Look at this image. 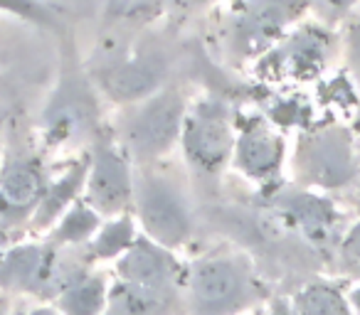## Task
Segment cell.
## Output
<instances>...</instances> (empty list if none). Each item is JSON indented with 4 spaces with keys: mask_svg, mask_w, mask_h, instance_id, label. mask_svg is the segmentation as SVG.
<instances>
[{
    "mask_svg": "<svg viewBox=\"0 0 360 315\" xmlns=\"http://www.w3.org/2000/svg\"><path fill=\"white\" fill-rule=\"evenodd\" d=\"M355 133H358V143H360V123H358V128H355Z\"/></svg>",
    "mask_w": 360,
    "mask_h": 315,
    "instance_id": "4dcf8cb0",
    "label": "cell"
},
{
    "mask_svg": "<svg viewBox=\"0 0 360 315\" xmlns=\"http://www.w3.org/2000/svg\"><path fill=\"white\" fill-rule=\"evenodd\" d=\"M180 298L188 315H247L271 295L247 254L210 251L186 264Z\"/></svg>",
    "mask_w": 360,
    "mask_h": 315,
    "instance_id": "6da1fadb",
    "label": "cell"
},
{
    "mask_svg": "<svg viewBox=\"0 0 360 315\" xmlns=\"http://www.w3.org/2000/svg\"><path fill=\"white\" fill-rule=\"evenodd\" d=\"M343 65L350 84L360 94V20L350 22L343 35Z\"/></svg>",
    "mask_w": 360,
    "mask_h": 315,
    "instance_id": "603a6c76",
    "label": "cell"
},
{
    "mask_svg": "<svg viewBox=\"0 0 360 315\" xmlns=\"http://www.w3.org/2000/svg\"><path fill=\"white\" fill-rule=\"evenodd\" d=\"M188 104L191 99L186 91L175 84H165L148 99L119 109V121L111 130L139 168L158 166L178 153Z\"/></svg>",
    "mask_w": 360,
    "mask_h": 315,
    "instance_id": "5b68a950",
    "label": "cell"
},
{
    "mask_svg": "<svg viewBox=\"0 0 360 315\" xmlns=\"http://www.w3.org/2000/svg\"><path fill=\"white\" fill-rule=\"evenodd\" d=\"M101 94L91 76L65 72L50 91L37 121L40 143L50 153L86 148L106 128L101 121Z\"/></svg>",
    "mask_w": 360,
    "mask_h": 315,
    "instance_id": "52a82bcc",
    "label": "cell"
},
{
    "mask_svg": "<svg viewBox=\"0 0 360 315\" xmlns=\"http://www.w3.org/2000/svg\"><path fill=\"white\" fill-rule=\"evenodd\" d=\"M264 315H299L291 303V298L286 295H271L264 303Z\"/></svg>",
    "mask_w": 360,
    "mask_h": 315,
    "instance_id": "d4e9b609",
    "label": "cell"
},
{
    "mask_svg": "<svg viewBox=\"0 0 360 315\" xmlns=\"http://www.w3.org/2000/svg\"><path fill=\"white\" fill-rule=\"evenodd\" d=\"M170 67L163 52L158 50H129L119 57L106 60L91 74V81L99 89L101 99L124 109L150 94L160 91L168 79Z\"/></svg>",
    "mask_w": 360,
    "mask_h": 315,
    "instance_id": "7c38bea8",
    "label": "cell"
},
{
    "mask_svg": "<svg viewBox=\"0 0 360 315\" xmlns=\"http://www.w3.org/2000/svg\"><path fill=\"white\" fill-rule=\"evenodd\" d=\"M101 222H104V217L84 197H79L62 212V217L45 232V236L52 244L62 246V249H77V246L84 249L91 236L96 234V229L101 227Z\"/></svg>",
    "mask_w": 360,
    "mask_h": 315,
    "instance_id": "d6986e66",
    "label": "cell"
},
{
    "mask_svg": "<svg viewBox=\"0 0 360 315\" xmlns=\"http://www.w3.org/2000/svg\"><path fill=\"white\" fill-rule=\"evenodd\" d=\"M0 13L20 18L32 25L57 27V15L45 0H0Z\"/></svg>",
    "mask_w": 360,
    "mask_h": 315,
    "instance_id": "7402d4cb",
    "label": "cell"
},
{
    "mask_svg": "<svg viewBox=\"0 0 360 315\" xmlns=\"http://www.w3.org/2000/svg\"><path fill=\"white\" fill-rule=\"evenodd\" d=\"M116 283L143 293L163 295V298H180L186 264L180 261L178 251L155 244L153 239L141 234L129 251L114 261Z\"/></svg>",
    "mask_w": 360,
    "mask_h": 315,
    "instance_id": "4fadbf2b",
    "label": "cell"
},
{
    "mask_svg": "<svg viewBox=\"0 0 360 315\" xmlns=\"http://www.w3.org/2000/svg\"><path fill=\"white\" fill-rule=\"evenodd\" d=\"M335 266L345 279L360 283V220L343 229L338 244H335Z\"/></svg>",
    "mask_w": 360,
    "mask_h": 315,
    "instance_id": "44dd1931",
    "label": "cell"
},
{
    "mask_svg": "<svg viewBox=\"0 0 360 315\" xmlns=\"http://www.w3.org/2000/svg\"><path fill=\"white\" fill-rule=\"evenodd\" d=\"M141 236L139 222L134 212H124L116 217H104L96 234L84 246L86 264H114L126 251L134 246V241Z\"/></svg>",
    "mask_w": 360,
    "mask_h": 315,
    "instance_id": "ac0fdd59",
    "label": "cell"
},
{
    "mask_svg": "<svg viewBox=\"0 0 360 315\" xmlns=\"http://www.w3.org/2000/svg\"><path fill=\"white\" fill-rule=\"evenodd\" d=\"M62 246L52 244L47 236L27 239L0 251V290L8 295L30 298H55L67 279L77 269L65 264Z\"/></svg>",
    "mask_w": 360,
    "mask_h": 315,
    "instance_id": "9c48e42d",
    "label": "cell"
},
{
    "mask_svg": "<svg viewBox=\"0 0 360 315\" xmlns=\"http://www.w3.org/2000/svg\"><path fill=\"white\" fill-rule=\"evenodd\" d=\"M345 295H348V303H350V308H353V315H360V283L350 286V288L345 290Z\"/></svg>",
    "mask_w": 360,
    "mask_h": 315,
    "instance_id": "4316f807",
    "label": "cell"
},
{
    "mask_svg": "<svg viewBox=\"0 0 360 315\" xmlns=\"http://www.w3.org/2000/svg\"><path fill=\"white\" fill-rule=\"evenodd\" d=\"M289 182L306 190L338 195L360 185V143L353 126L321 121L301 128L289 143Z\"/></svg>",
    "mask_w": 360,
    "mask_h": 315,
    "instance_id": "7a4b0ae2",
    "label": "cell"
},
{
    "mask_svg": "<svg viewBox=\"0 0 360 315\" xmlns=\"http://www.w3.org/2000/svg\"><path fill=\"white\" fill-rule=\"evenodd\" d=\"M311 11L309 0H227L217 45L227 65H257Z\"/></svg>",
    "mask_w": 360,
    "mask_h": 315,
    "instance_id": "3957f363",
    "label": "cell"
},
{
    "mask_svg": "<svg viewBox=\"0 0 360 315\" xmlns=\"http://www.w3.org/2000/svg\"><path fill=\"white\" fill-rule=\"evenodd\" d=\"M0 315H11V295L0 290Z\"/></svg>",
    "mask_w": 360,
    "mask_h": 315,
    "instance_id": "83f0119b",
    "label": "cell"
},
{
    "mask_svg": "<svg viewBox=\"0 0 360 315\" xmlns=\"http://www.w3.org/2000/svg\"><path fill=\"white\" fill-rule=\"evenodd\" d=\"M136 192V163L106 126L86 150V177L82 197L101 217L131 212Z\"/></svg>",
    "mask_w": 360,
    "mask_h": 315,
    "instance_id": "ba28073f",
    "label": "cell"
},
{
    "mask_svg": "<svg viewBox=\"0 0 360 315\" xmlns=\"http://www.w3.org/2000/svg\"><path fill=\"white\" fill-rule=\"evenodd\" d=\"M309 3L311 8H319L321 15L328 20H340L358 6V0H309Z\"/></svg>",
    "mask_w": 360,
    "mask_h": 315,
    "instance_id": "cb8c5ba5",
    "label": "cell"
},
{
    "mask_svg": "<svg viewBox=\"0 0 360 315\" xmlns=\"http://www.w3.org/2000/svg\"><path fill=\"white\" fill-rule=\"evenodd\" d=\"M289 163V140L271 119L259 114L237 116V138L232 168L257 190L281 185Z\"/></svg>",
    "mask_w": 360,
    "mask_h": 315,
    "instance_id": "30bf717a",
    "label": "cell"
},
{
    "mask_svg": "<svg viewBox=\"0 0 360 315\" xmlns=\"http://www.w3.org/2000/svg\"><path fill=\"white\" fill-rule=\"evenodd\" d=\"M143 236L170 251L186 249L198 234L195 200L188 180L158 166H136V192L131 205Z\"/></svg>",
    "mask_w": 360,
    "mask_h": 315,
    "instance_id": "277c9868",
    "label": "cell"
},
{
    "mask_svg": "<svg viewBox=\"0 0 360 315\" xmlns=\"http://www.w3.org/2000/svg\"><path fill=\"white\" fill-rule=\"evenodd\" d=\"M247 315H264V305H262V308H257V310H252V313H247Z\"/></svg>",
    "mask_w": 360,
    "mask_h": 315,
    "instance_id": "f1b7e54d",
    "label": "cell"
},
{
    "mask_svg": "<svg viewBox=\"0 0 360 315\" xmlns=\"http://www.w3.org/2000/svg\"><path fill=\"white\" fill-rule=\"evenodd\" d=\"M84 177H86V155L75 158L62 173H55V175L50 173V180H47L45 192H42L40 205H37V210L30 217L32 229L45 234L60 220L62 212L82 197Z\"/></svg>",
    "mask_w": 360,
    "mask_h": 315,
    "instance_id": "e0dca14e",
    "label": "cell"
},
{
    "mask_svg": "<svg viewBox=\"0 0 360 315\" xmlns=\"http://www.w3.org/2000/svg\"><path fill=\"white\" fill-rule=\"evenodd\" d=\"M330 50H333V37L323 27L299 25L257 62V69H262L274 81H306L321 74L330 57Z\"/></svg>",
    "mask_w": 360,
    "mask_h": 315,
    "instance_id": "5bb4252c",
    "label": "cell"
},
{
    "mask_svg": "<svg viewBox=\"0 0 360 315\" xmlns=\"http://www.w3.org/2000/svg\"><path fill=\"white\" fill-rule=\"evenodd\" d=\"M20 315H62V313L55 308V303H42V305H32V308H27Z\"/></svg>",
    "mask_w": 360,
    "mask_h": 315,
    "instance_id": "484cf974",
    "label": "cell"
},
{
    "mask_svg": "<svg viewBox=\"0 0 360 315\" xmlns=\"http://www.w3.org/2000/svg\"><path fill=\"white\" fill-rule=\"evenodd\" d=\"M111 300V281L91 269H77L50 300L62 315H106Z\"/></svg>",
    "mask_w": 360,
    "mask_h": 315,
    "instance_id": "2e32d148",
    "label": "cell"
},
{
    "mask_svg": "<svg viewBox=\"0 0 360 315\" xmlns=\"http://www.w3.org/2000/svg\"><path fill=\"white\" fill-rule=\"evenodd\" d=\"M269 210L294 229L304 241L314 244L316 249H330L338 244L340 234V207L333 195L306 190L294 182H281L264 192Z\"/></svg>",
    "mask_w": 360,
    "mask_h": 315,
    "instance_id": "8fae6325",
    "label": "cell"
},
{
    "mask_svg": "<svg viewBox=\"0 0 360 315\" xmlns=\"http://www.w3.org/2000/svg\"><path fill=\"white\" fill-rule=\"evenodd\" d=\"M50 173L42 158L27 148H13L0 166V212L30 222L42 200Z\"/></svg>",
    "mask_w": 360,
    "mask_h": 315,
    "instance_id": "9a60e30c",
    "label": "cell"
},
{
    "mask_svg": "<svg viewBox=\"0 0 360 315\" xmlns=\"http://www.w3.org/2000/svg\"><path fill=\"white\" fill-rule=\"evenodd\" d=\"M235 138L237 111L230 101L215 94L191 99L178 145L188 175L202 187H215L232 168Z\"/></svg>",
    "mask_w": 360,
    "mask_h": 315,
    "instance_id": "8992f818",
    "label": "cell"
},
{
    "mask_svg": "<svg viewBox=\"0 0 360 315\" xmlns=\"http://www.w3.org/2000/svg\"><path fill=\"white\" fill-rule=\"evenodd\" d=\"M289 298L299 315H353L345 290L326 281L301 286Z\"/></svg>",
    "mask_w": 360,
    "mask_h": 315,
    "instance_id": "ffe728a7",
    "label": "cell"
},
{
    "mask_svg": "<svg viewBox=\"0 0 360 315\" xmlns=\"http://www.w3.org/2000/svg\"><path fill=\"white\" fill-rule=\"evenodd\" d=\"M186 3H207V0H186Z\"/></svg>",
    "mask_w": 360,
    "mask_h": 315,
    "instance_id": "f546056e",
    "label": "cell"
}]
</instances>
